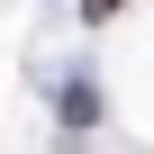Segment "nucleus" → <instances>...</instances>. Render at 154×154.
<instances>
[{"label":"nucleus","instance_id":"obj_1","mask_svg":"<svg viewBox=\"0 0 154 154\" xmlns=\"http://www.w3.org/2000/svg\"><path fill=\"white\" fill-rule=\"evenodd\" d=\"M118 9H127V0H91V18H118Z\"/></svg>","mask_w":154,"mask_h":154}]
</instances>
